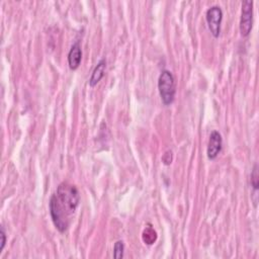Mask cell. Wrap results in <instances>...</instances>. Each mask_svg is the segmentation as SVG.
Segmentation results:
<instances>
[{
  "label": "cell",
  "mask_w": 259,
  "mask_h": 259,
  "mask_svg": "<svg viewBox=\"0 0 259 259\" xmlns=\"http://www.w3.org/2000/svg\"><path fill=\"white\" fill-rule=\"evenodd\" d=\"M123 250H124V245L122 241H117L114 244L113 248V257L116 259H120L123 257Z\"/></svg>",
  "instance_id": "9c48e42d"
},
{
  "label": "cell",
  "mask_w": 259,
  "mask_h": 259,
  "mask_svg": "<svg viewBox=\"0 0 259 259\" xmlns=\"http://www.w3.org/2000/svg\"><path fill=\"white\" fill-rule=\"evenodd\" d=\"M223 147V139L221 134L218 131L211 132L207 144V149H206V154L207 158L209 160H214L218 155L221 153Z\"/></svg>",
  "instance_id": "5b68a950"
},
{
  "label": "cell",
  "mask_w": 259,
  "mask_h": 259,
  "mask_svg": "<svg viewBox=\"0 0 259 259\" xmlns=\"http://www.w3.org/2000/svg\"><path fill=\"white\" fill-rule=\"evenodd\" d=\"M251 185L254 189L253 195L255 196L253 198V202H254V205L257 206V196H258L257 191H258V187H259V174H258V165L257 164L254 165V168L251 173Z\"/></svg>",
  "instance_id": "ba28073f"
},
{
  "label": "cell",
  "mask_w": 259,
  "mask_h": 259,
  "mask_svg": "<svg viewBox=\"0 0 259 259\" xmlns=\"http://www.w3.org/2000/svg\"><path fill=\"white\" fill-rule=\"evenodd\" d=\"M80 195L77 187L68 182L61 183L51 196L49 207L56 229L64 233L68 230L79 205Z\"/></svg>",
  "instance_id": "6da1fadb"
},
{
  "label": "cell",
  "mask_w": 259,
  "mask_h": 259,
  "mask_svg": "<svg viewBox=\"0 0 259 259\" xmlns=\"http://www.w3.org/2000/svg\"><path fill=\"white\" fill-rule=\"evenodd\" d=\"M158 89L161 100L164 105H170L175 98V80L172 73L168 70H163L158 78Z\"/></svg>",
  "instance_id": "7a4b0ae2"
},
{
  "label": "cell",
  "mask_w": 259,
  "mask_h": 259,
  "mask_svg": "<svg viewBox=\"0 0 259 259\" xmlns=\"http://www.w3.org/2000/svg\"><path fill=\"white\" fill-rule=\"evenodd\" d=\"M0 237H1V246H0V253H1L2 250L4 249V246H5V243H6V234H5V231H4L3 227H1Z\"/></svg>",
  "instance_id": "30bf717a"
},
{
  "label": "cell",
  "mask_w": 259,
  "mask_h": 259,
  "mask_svg": "<svg viewBox=\"0 0 259 259\" xmlns=\"http://www.w3.org/2000/svg\"><path fill=\"white\" fill-rule=\"evenodd\" d=\"M205 19L211 34L214 37H219L221 32V23L223 19V11L220 6L213 5L206 10Z\"/></svg>",
  "instance_id": "277c9868"
},
{
  "label": "cell",
  "mask_w": 259,
  "mask_h": 259,
  "mask_svg": "<svg viewBox=\"0 0 259 259\" xmlns=\"http://www.w3.org/2000/svg\"><path fill=\"white\" fill-rule=\"evenodd\" d=\"M253 23V1L246 0L242 3L240 18V32L243 36L250 34Z\"/></svg>",
  "instance_id": "3957f363"
},
{
  "label": "cell",
  "mask_w": 259,
  "mask_h": 259,
  "mask_svg": "<svg viewBox=\"0 0 259 259\" xmlns=\"http://www.w3.org/2000/svg\"><path fill=\"white\" fill-rule=\"evenodd\" d=\"M105 69H106V61H105V59H101L98 62V64L96 65V67L94 68V70L92 72V75L89 79V85L91 87H94L95 85H97L99 83V81L104 76Z\"/></svg>",
  "instance_id": "52a82bcc"
},
{
  "label": "cell",
  "mask_w": 259,
  "mask_h": 259,
  "mask_svg": "<svg viewBox=\"0 0 259 259\" xmlns=\"http://www.w3.org/2000/svg\"><path fill=\"white\" fill-rule=\"evenodd\" d=\"M82 59V51L80 44L76 41L70 49L68 54V64L71 70H76L79 68Z\"/></svg>",
  "instance_id": "8992f818"
}]
</instances>
